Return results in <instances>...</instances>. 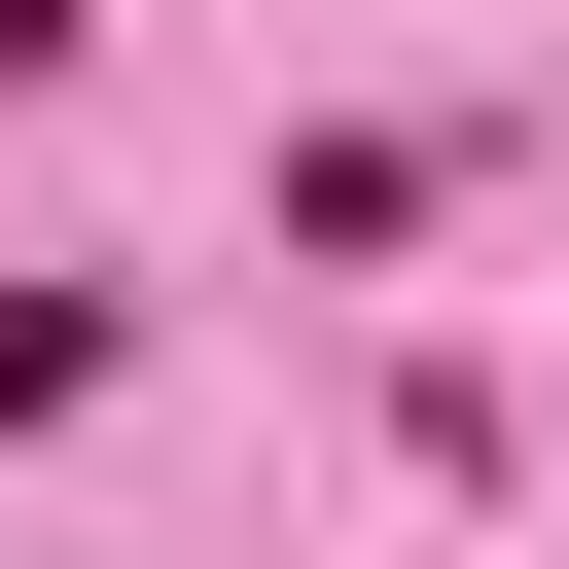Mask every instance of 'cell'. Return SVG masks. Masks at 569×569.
Listing matches in <instances>:
<instances>
[{
    "mask_svg": "<svg viewBox=\"0 0 569 569\" xmlns=\"http://www.w3.org/2000/svg\"><path fill=\"white\" fill-rule=\"evenodd\" d=\"M71 36H107V0H0V71H71Z\"/></svg>",
    "mask_w": 569,
    "mask_h": 569,
    "instance_id": "2",
    "label": "cell"
},
{
    "mask_svg": "<svg viewBox=\"0 0 569 569\" xmlns=\"http://www.w3.org/2000/svg\"><path fill=\"white\" fill-rule=\"evenodd\" d=\"M107 391V284H0V427H71Z\"/></svg>",
    "mask_w": 569,
    "mask_h": 569,
    "instance_id": "1",
    "label": "cell"
}]
</instances>
